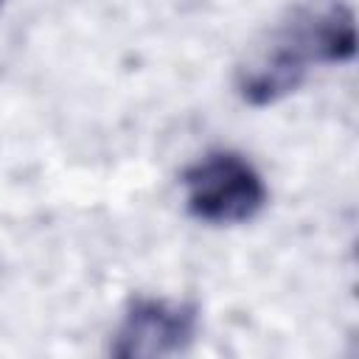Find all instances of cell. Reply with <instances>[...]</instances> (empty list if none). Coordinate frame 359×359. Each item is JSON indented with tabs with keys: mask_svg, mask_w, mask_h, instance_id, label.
<instances>
[{
	"mask_svg": "<svg viewBox=\"0 0 359 359\" xmlns=\"http://www.w3.org/2000/svg\"><path fill=\"white\" fill-rule=\"evenodd\" d=\"M188 213L208 224H241L255 219L269 191L258 168L238 151H210L182 171Z\"/></svg>",
	"mask_w": 359,
	"mask_h": 359,
	"instance_id": "obj_2",
	"label": "cell"
},
{
	"mask_svg": "<svg viewBox=\"0 0 359 359\" xmlns=\"http://www.w3.org/2000/svg\"><path fill=\"white\" fill-rule=\"evenodd\" d=\"M196 325V306L160 297H140L126 309L118 331L112 334L109 353L118 359L174 356L194 342Z\"/></svg>",
	"mask_w": 359,
	"mask_h": 359,
	"instance_id": "obj_3",
	"label": "cell"
},
{
	"mask_svg": "<svg viewBox=\"0 0 359 359\" xmlns=\"http://www.w3.org/2000/svg\"><path fill=\"white\" fill-rule=\"evenodd\" d=\"M353 53L356 25L345 3L331 0L300 8L238 67L236 87L247 104L266 107L294 93L311 62H348Z\"/></svg>",
	"mask_w": 359,
	"mask_h": 359,
	"instance_id": "obj_1",
	"label": "cell"
},
{
	"mask_svg": "<svg viewBox=\"0 0 359 359\" xmlns=\"http://www.w3.org/2000/svg\"><path fill=\"white\" fill-rule=\"evenodd\" d=\"M0 3H3V0H0Z\"/></svg>",
	"mask_w": 359,
	"mask_h": 359,
	"instance_id": "obj_4",
	"label": "cell"
}]
</instances>
